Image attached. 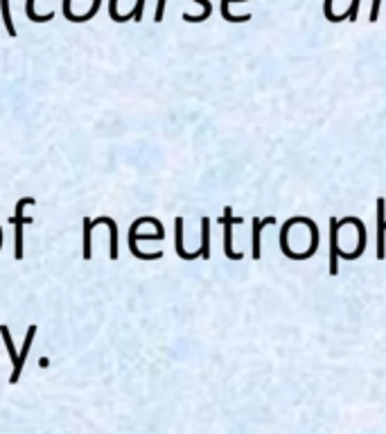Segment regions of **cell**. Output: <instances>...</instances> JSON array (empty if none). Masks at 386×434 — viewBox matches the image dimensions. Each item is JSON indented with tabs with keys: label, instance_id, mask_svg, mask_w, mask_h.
Returning <instances> with one entry per match:
<instances>
[{
	"label": "cell",
	"instance_id": "ba28073f",
	"mask_svg": "<svg viewBox=\"0 0 386 434\" xmlns=\"http://www.w3.org/2000/svg\"><path fill=\"white\" fill-rule=\"evenodd\" d=\"M174 247H177V256L181 260H195V258H201L199 251H195V254H190V251H186V247H183V217H177L174 219Z\"/></svg>",
	"mask_w": 386,
	"mask_h": 434
},
{
	"label": "cell",
	"instance_id": "e0dca14e",
	"mask_svg": "<svg viewBox=\"0 0 386 434\" xmlns=\"http://www.w3.org/2000/svg\"><path fill=\"white\" fill-rule=\"evenodd\" d=\"M357 14H359V0H352L350 7L341 14V21L343 18H348V21H357Z\"/></svg>",
	"mask_w": 386,
	"mask_h": 434
},
{
	"label": "cell",
	"instance_id": "3957f363",
	"mask_svg": "<svg viewBox=\"0 0 386 434\" xmlns=\"http://www.w3.org/2000/svg\"><path fill=\"white\" fill-rule=\"evenodd\" d=\"M0 335H3V341H5V348L9 353V358H12V365H14V371H12V376H9V382L12 385H16V382L20 380V373H23V360H20V351H16L14 346V339L12 335H9V328L7 326H0Z\"/></svg>",
	"mask_w": 386,
	"mask_h": 434
},
{
	"label": "cell",
	"instance_id": "6da1fadb",
	"mask_svg": "<svg viewBox=\"0 0 386 434\" xmlns=\"http://www.w3.org/2000/svg\"><path fill=\"white\" fill-rule=\"evenodd\" d=\"M34 197H23V199H18L16 201V210H14V217H9V222H12V226H14V258L16 260H23V229L25 224H32V217H25L23 215V210L27 206H32L34 204Z\"/></svg>",
	"mask_w": 386,
	"mask_h": 434
},
{
	"label": "cell",
	"instance_id": "d6986e66",
	"mask_svg": "<svg viewBox=\"0 0 386 434\" xmlns=\"http://www.w3.org/2000/svg\"><path fill=\"white\" fill-rule=\"evenodd\" d=\"M134 12V21L140 23L142 21V12H145V0H136V7L131 9Z\"/></svg>",
	"mask_w": 386,
	"mask_h": 434
},
{
	"label": "cell",
	"instance_id": "4fadbf2b",
	"mask_svg": "<svg viewBox=\"0 0 386 434\" xmlns=\"http://www.w3.org/2000/svg\"><path fill=\"white\" fill-rule=\"evenodd\" d=\"M25 14L32 23H48L55 18V12H48V14H36L34 9V0H25Z\"/></svg>",
	"mask_w": 386,
	"mask_h": 434
},
{
	"label": "cell",
	"instance_id": "8fae6325",
	"mask_svg": "<svg viewBox=\"0 0 386 434\" xmlns=\"http://www.w3.org/2000/svg\"><path fill=\"white\" fill-rule=\"evenodd\" d=\"M199 256L203 260H210V217H201V247Z\"/></svg>",
	"mask_w": 386,
	"mask_h": 434
},
{
	"label": "cell",
	"instance_id": "8992f818",
	"mask_svg": "<svg viewBox=\"0 0 386 434\" xmlns=\"http://www.w3.org/2000/svg\"><path fill=\"white\" fill-rule=\"evenodd\" d=\"M345 224H352L354 229H357V249L352 251V254H341L345 260H357L361 254H364V249H366V224L361 219L357 217H345L339 222V226H345Z\"/></svg>",
	"mask_w": 386,
	"mask_h": 434
},
{
	"label": "cell",
	"instance_id": "2e32d148",
	"mask_svg": "<svg viewBox=\"0 0 386 434\" xmlns=\"http://www.w3.org/2000/svg\"><path fill=\"white\" fill-rule=\"evenodd\" d=\"M109 14H111V18H113L116 23H125V21H129V18H134V12H129V14H118V0H111L109 3Z\"/></svg>",
	"mask_w": 386,
	"mask_h": 434
},
{
	"label": "cell",
	"instance_id": "7a4b0ae2",
	"mask_svg": "<svg viewBox=\"0 0 386 434\" xmlns=\"http://www.w3.org/2000/svg\"><path fill=\"white\" fill-rule=\"evenodd\" d=\"M219 224L223 226V256L228 260H242L244 254L233 251V224H242V217H233V208H223V215L219 217Z\"/></svg>",
	"mask_w": 386,
	"mask_h": 434
},
{
	"label": "cell",
	"instance_id": "5b68a950",
	"mask_svg": "<svg viewBox=\"0 0 386 434\" xmlns=\"http://www.w3.org/2000/svg\"><path fill=\"white\" fill-rule=\"evenodd\" d=\"M276 224V217L269 215V217H253V224H251V231H253V240H251V249H253V260H260L262 258V229L264 226H273Z\"/></svg>",
	"mask_w": 386,
	"mask_h": 434
},
{
	"label": "cell",
	"instance_id": "277c9868",
	"mask_svg": "<svg viewBox=\"0 0 386 434\" xmlns=\"http://www.w3.org/2000/svg\"><path fill=\"white\" fill-rule=\"evenodd\" d=\"M339 219L330 217V274H339V258H341V247H339Z\"/></svg>",
	"mask_w": 386,
	"mask_h": 434
},
{
	"label": "cell",
	"instance_id": "ac0fdd59",
	"mask_svg": "<svg viewBox=\"0 0 386 434\" xmlns=\"http://www.w3.org/2000/svg\"><path fill=\"white\" fill-rule=\"evenodd\" d=\"M323 14H325V18H328L330 23H339L341 21V18L332 12V0H325V3H323Z\"/></svg>",
	"mask_w": 386,
	"mask_h": 434
},
{
	"label": "cell",
	"instance_id": "30bf717a",
	"mask_svg": "<svg viewBox=\"0 0 386 434\" xmlns=\"http://www.w3.org/2000/svg\"><path fill=\"white\" fill-rule=\"evenodd\" d=\"M104 226L109 229V258L111 260H118V224L113 217H104Z\"/></svg>",
	"mask_w": 386,
	"mask_h": 434
},
{
	"label": "cell",
	"instance_id": "52a82bcc",
	"mask_svg": "<svg viewBox=\"0 0 386 434\" xmlns=\"http://www.w3.org/2000/svg\"><path fill=\"white\" fill-rule=\"evenodd\" d=\"M384 233H386V199L378 197V260L386 258Z\"/></svg>",
	"mask_w": 386,
	"mask_h": 434
},
{
	"label": "cell",
	"instance_id": "9a60e30c",
	"mask_svg": "<svg viewBox=\"0 0 386 434\" xmlns=\"http://www.w3.org/2000/svg\"><path fill=\"white\" fill-rule=\"evenodd\" d=\"M197 3L203 7V12H201L199 16L183 14V21H186V23H201V21H206V18H210V14H212V5L208 3V0H197Z\"/></svg>",
	"mask_w": 386,
	"mask_h": 434
},
{
	"label": "cell",
	"instance_id": "44dd1931",
	"mask_svg": "<svg viewBox=\"0 0 386 434\" xmlns=\"http://www.w3.org/2000/svg\"><path fill=\"white\" fill-rule=\"evenodd\" d=\"M380 5H382V0H373L371 18H368V21H371V23H375V21H378V16H380Z\"/></svg>",
	"mask_w": 386,
	"mask_h": 434
},
{
	"label": "cell",
	"instance_id": "5bb4252c",
	"mask_svg": "<svg viewBox=\"0 0 386 434\" xmlns=\"http://www.w3.org/2000/svg\"><path fill=\"white\" fill-rule=\"evenodd\" d=\"M230 3H233V0H221V16H223V21H230V23H244V21H249L251 14H244V16L230 14ZM237 3H247V0H237Z\"/></svg>",
	"mask_w": 386,
	"mask_h": 434
},
{
	"label": "cell",
	"instance_id": "9c48e42d",
	"mask_svg": "<svg viewBox=\"0 0 386 434\" xmlns=\"http://www.w3.org/2000/svg\"><path fill=\"white\" fill-rule=\"evenodd\" d=\"M97 226L93 224V219L84 217V245H81V258L90 260L93 258V231Z\"/></svg>",
	"mask_w": 386,
	"mask_h": 434
},
{
	"label": "cell",
	"instance_id": "ffe728a7",
	"mask_svg": "<svg viewBox=\"0 0 386 434\" xmlns=\"http://www.w3.org/2000/svg\"><path fill=\"white\" fill-rule=\"evenodd\" d=\"M165 5H167V0H158L156 14H154V21H156V23H160V21H163V16H165Z\"/></svg>",
	"mask_w": 386,
	"mask_h": 434
},
{
	"label": "cell",
	"instance_id": "7c38bea8",
	"mask_svg": "<svg viewBox=\"0 0 386 434\" xmlns=\"http://www.w3.org/2000/svg\"><path fill=\"white\" fill-rule=\"evenodd\" d=\"M0 18H3V25L7 29V34L16 39L18 36V29L14 25V18H12V12H9V0H0Z\"/></svg>",
	"mask_w": 386,
	"mask_h": 434
}]
</instances>
